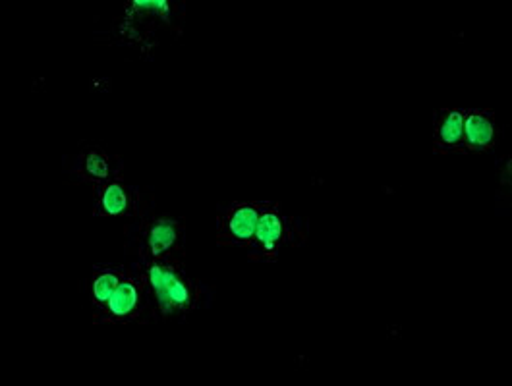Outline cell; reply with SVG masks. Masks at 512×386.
<instances>
[{"instance_id": "obj_2", "label": "cell", "mask_w": 512, "mask_h": 386, "mask_svg": "<svg viewBox=\"0 0 512 386\" xmlns=\"http://www.w3.org/2000/svg\"><path fill=\"white\" fill-rule=\"evenodd\" d=\"M308 242V224L288 215L281 203L267 201L259 222L256 238L248 249L254 261H277L285 249L298 248Z\"/></svg>"}, {"instance_id": "obj_10", "label": "cell", "mask_w": 512, "mask_h": 386, "mask_svg": "<svg viewBox=\"0 0 512 386\" xmlns=\"http://www.w3.org/2000/svg\"><path fill=\"white\" fill-rule=\"evenodd\" d=\"M126 267H116V265H103L95 267L93 273L89 276V302L93 307V315H97L120 284V280L126 275Z\"/></svg>"}, {"instance_id": "obj_3", "label": "cell", "mask_w": 512, "mask_h": 386, "mask_svg": "<svg viewBox=\"0 0 512 386\" xmlns=\"http://www.w3.org/2000/svg\"><path fill=\"white\" fill-rule=\"evenodd\" d=\"M140 219V255L149 259L184 261L186 224L184 219L149 213L142 205Z\"/></svg>"}, {"instance_id": "obj_8", "label": "cell", "mask_w": 512, "mask_h": 386, "mask_svg": "<svg viewBox=\"0 0 512 386\" xmlns=\"http://www.w3.org/2000/svg\"><path fill=\"white\" fill-rule=\"evenodd\" d=\"M464 149V111L439 109L433 116V151L437 155L462 153Z\"/></svg>"}, {"instance_id": "obj_9", "label": "cell", "mask_w": 512, "mask_h": 386, "mask_svg": "<svg viewBox=\"0 0 512 386\" xmlns=\"http://www.w3.org/2000/svg\"><path fill=\"white\" fill-rule=\"evenodd\" d=\"M74 172L78 178H82V182L97 186L111 180H122V163L116 155L99 147H89L78 157Z\"/></svg>"}, {"instance_id": "obj_6", "label": "cell", "mask_w": 512, "mask_h": 386, "mask_svg": "<svg viewBox=\"0 0 512 386\" xmlns=\"http://www.w3.org/2000/svg\"><path fill=\"white\" fill-rule=\"evenodd\" d=\"M93 188V215L95 217H138L142 211V197L124 180L103 182Z\"/></svg>"}, {"instance_id": "obj_4", "label": "cell", "mask_w": 512, "mask_h": 386, "mask_svg": "<svg viewBox=\"0 0 512 386\" xmlns=\"http://www.w3.org/2000/svg\"><path fill=\"white\" fill-rule=\"evenodd\" d=\"M151 313V298H149V288L143 278L140 269L136 267L134 271L128 269L120 284L116 286L111 300L107 305L93 315L95 323H114V325H124V323H142L143 317Z\"/></svg>"}, {"instance_id": "obj_5", "label": "cell", "mask_w": 512, "mask_h": 386, "mask_svg": "<svg viewBox=\"0 0 512 386\" xmlns=\"http://www.w3.org/2000/svg\"><path fill=\"white\" fill-rule=\"evenodd\" d=\"M267 201H232L219 209L215 238L225 248L250 249Z\"/></svg>"}, {"instance_id": "obj_1", "label": "cell", "mask_w": 512, "mask_h": 386, "mask_svg": "<svg viewBox=\"0 0 512 386\" xmlns=\"http://www.w3.org/2000/svg\"><path fill=\"white\" fill-rule=\"evenodd\" d=\"M140 269L151 298V313L159 319L186 317L201 302V286L186 273L184 261L149 259L140 255Z\"/></svg>"}, {"instance_id": "obj_7", "label": "cell", "mask_w": 512, "mask_h": 386, "mask_svg": "<svg viewBox=\"0 0 512 386\" xmlns=\"http://www.w3.org/2000/svg\"><path fill=\"white\" fill-rule=\"evenodd\" d=\"M497 116L491 109L464 111V149L462 155H480L497 147L499 143Z\"/></svg>"}]
</instances>
